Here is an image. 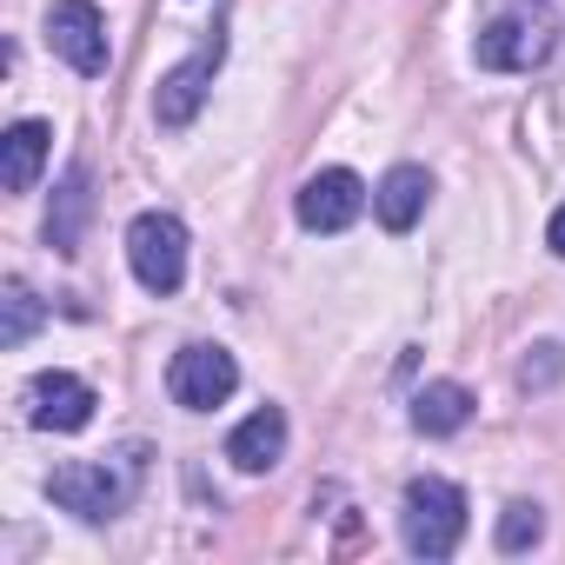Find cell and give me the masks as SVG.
I'll return each instance as SVG.
<instances>
[{
  "label": "cell",
  "mask_w": 565,
  "mask_h": 565,
  "mask_svg": "<svg viewBox=\"0 0 565 565\" xmlns=\"http://www.w3.org/2000/svg\"><path fill=\"white\" fill-rule=\"evenodd\" d=\"M399 532L419 558H452L459 539H466V492L452 479H413L406 486V512H399Z\"/></svg>",
  "instance_id": "1"
},
{
  "label": "cell",
  "mask_w": 565,
  "mask_h": 565,
  "mask_svg": "<svg viewBox=\"0 0 565 565\" xmlns=\"http://www.w3.org/2000/svg\"><path fill=\"white\" fill-rule=\"evenodd\" d=\"M127 266L147 294H173L186 279V226L173 213H140L127 226Z\"/></svg>",
  "instance_id": "2"
},
{
  "label": "cell",
  "mask_w": 565,
  "mask_h": 565,
  "mask_svg": "<svg viewBox=\"0 0 565 565\" xmlns=\"http://www.w3.org/2000/svg\"><path fill=\"white\" fill-rule=\"evenodd\" d=\"M545 54H552V21L545 14L512 8V14H499V21L479 28V67H492V74H525Z\"/></svg>",
  "instance_id": "3"
},
{
  "label": "cell",
  "mask_w": 565,
  "mask_h": 565,
  "mask_svg": "<svg viewBox=\"0 0 565 565\" xmlns=\"http://www.w3.org/2000/svg\"><path fill=\"white\" fill-rule=\"evenodd\" d=\"M167 386H173V399H180V406L213 413V406H226V399H233L239 366H233V353H226V347H186V353H173Z\"/></svg>",
  "instance_id": "4"
},
{
  "label": "cell",
  "mask_w": 565,
  "mask_h": 565,
  "mask_svg": "<svg viewBox=\"0 0 565 565\" xmlns=\"http://www.w3.org/2000/svg\"><path fill=\"white\" fill-rule=\"evenodd\" d=\"M47 41L74 74H107V21H100L94 0H54Z\"/></svg>",
  "instance_id": "5"
},
{
  "label": "cell",
  "mask_w": 565,
  "mask_h": 565,
  "mask_svg": "<svg viewBox=\"0 0 565 565\" xmlns=\"http://www.w3.org/2000/svg\"><path fill=\"white\" fill-rule=\"evenodd\" d=\"M360 213H366V180L347 167H327L300 186V226L307 233H347Z\"/></svg>",
  "instance_id": "6"
},
{
  "label": "cell",
  "mask_w": 565,
  "mask_h": 565,
  "mask_svg": "<svg viewBox=\"0 0 565 565\" xmlns=\"http://www.w3.org/2000/svg\"><path fill=\"white\" fill-rule=\"evenodd\" d=\"M47 492H54L67 512H81V519H114V512L127 505V492H134V472H107V466H54Z\"/></svg>",
  "instance_id": "7"
},
{
  "label": "cell",
  "mask_w": 565,
  "mask_h": 565,
  "mask_svg": "<svg viewBox=\"0 0 565 565\" xmlns=\"http://www.w3.org/2000/svg\"><path fill=\"white\" fill-rule=\"evenodd\" d=\"M94 386L87 380H74V373H41L34 386H28V419L41 426V433H81L87 419H94Z\"/></svg>",
  "instance_id": "8"
},
{
  "label": "cell",
  "mask_w": 565,
  "mask_h": 565,
  "mask_svg": "<svg viewBox=\"0 0 565 565\" xmlns=\"http://www.w3.org/2000/svg\"><path fill=\"white\" fill-rule=\"evenodd\" d=\"M213 74H220V41H206L193 61H180V67L160 81V94H153V114H160V127H186V120L200 114V100H206Z\"/></svg>",
  "instance_id": "9"
},
{
  "label": "cell",
  "mask_w": 565,
  "mask_h": 565,
  "mask_svg": "<svg viewBox=\"0 0 565 565\" xmlns=\"http://www.w3.org/2000/svg\"><path fill=\"white\" fill-rule=\"evenodd\" d=\"M279 452H287V413H279V406H259V413L239 419L233 439H226V459H233L239 472H266V466H279Z\"/></svg>",
  "instance_id": "10"
},
{
  "label": "cell",
  "mask_w": 565,
  "mask_h": 565,
  "mask_svg": "<svg viewBox=\"0 0 565 565\" xmlns=\"http://www.w3.org/2000/svg\"><path fill=\"white\" fill-rule=\"evenodd\" d=\"M47 147H54V127L47 120H21L8 127V140H0V180H8V193H28L47 167Z\"/></svg>",
  "instance_id": "11"
},
{
  "label": "cell",
  "mask_w": 565,
  "mask_h": 565,
  "mask_svg": "<svg viewBox=\"0 0 565 565\" xmlns=\"http://www.w3.org/2000/svg\"><path fill=\"white\" fill-rule=\"evenodd\" d=\"M426 193H433L426 167H393V173L380 180V193H373V206H380L386 233H413V226H419V213H426Z\"/></svg>",
  "instance_id": "12"
},
{
  "label": "cell",
  "mask_w": 565,
  "mask_h": 565,
  "mask_svg": "<svg viewBox=\"0 0 565 565\" xmlns=\"http://www.w3.org/2000/svg\"><path fill=\"white\" fill-rule=\"evenodd\" d=\"M466 419H472V393H466L459 380H433V386L413 399V426H419V433H433V439L459 433Z\"/></svg>",
  "instance_id": "13"
},
{
  "label": "cell",
  "mask_w": 565,
  "mask_h": 565,
  "mask_svg": "<svg viewBox=\"0 0 565 565\" xmlns=\"http://www.w3.org/2000/svg\"><path fill=\"white\" fill-rule=\"evenodd\" d=\"M81 220H87V173L74 167L67 186H61V213L47 220V239H54L61 253H74V246H81Z\"/></svg>",
  "instance_id": "14"
},
{
  "label": "cell",
  "mask_w": 565,
  "mask_h": 565,
  "mask_svg": "<svg viewBox=\"0 0 565 565\" xmlns=\"http://www.w3.org/2000/svg\"><path fill=\"white\" fill-rule=\"evenodd\" d=\"M539 532H545V512L532 499H512L499 512V552H525V545H539Z\"/></svg>",
  "instance_id": "15"
},
{
  "label": "cell",
  "mask_w": 565,
  "mask_h": 565,
  "mask_svg": "<svg viewBox=\"0 0 565 565\" xmlns=\"http://www.w3.org/2000/svg\"><path fill=\"white\" fill-rule=\"evenodd\" d=\"M0 307H8V327H0V340H8V347H21V340L34 333V320H41L34 294L21 287V279H8V300H0Z\"/></svg>",
  "instance_id": "16"
},
{
  "label": "cell",
  "mask_w": 565,
  "mask_h": 565,
  "mask_svg": "<svg viewBox=\"0 0 565 565\" xmlns=\"http://www.w3.org/2000/svg\"><path fill=\"white\" fill-rule=\"evenodd\" d=\"M545 246H552V253H558V259H565V206H558V213H552V226H545Z\"/></svg>",
  "instance_id": "17"
}]
</instances>
